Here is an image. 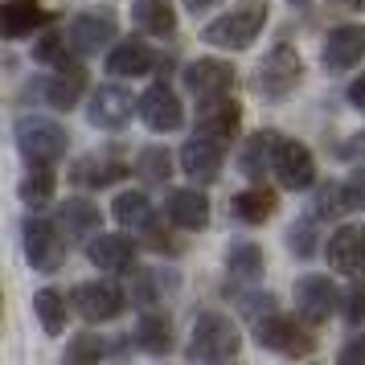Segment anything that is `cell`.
Returning <instances> with one entry per match:
<instances>
[{
	"label": "cell",
	"instance_id": "1",
	"mask_svg": "<svg viewBox=\"0 0 365 365\" xmlns=\"http://www.w3.org/2000/svg\"><path fill=\"white\" fill-rule=\"evenodd\" d=\"M263 25H267V4L263 0H250L242 9H230L226 17L210 21L201 29V37L210 46H217V50H247L250 41L263 34Z\"/></svg>",
	"mask_w": 365,
	"mask_h": 365
},
{
	"label": "cell",
	"instance_id": "2",
	"mask_svg": "<svg viewBox=\"0 0 365 365\" xmlns=\"http://www.w3.org/2000/svg\"><path fill=\"white\" fill-rule=\"evenodd\" d=\"M242 349V336L234 329L226 316L217 312H205L197 316V324H193V336H189V357L193 361H230L234 353Z\"/></svg>",
	"mask_w": 365,
	"mask_h": 365
},
{
	"label": "cell",
	"instance_id": "3",
	"mask_svg": "<svg viewBox=\"0 0 365 365\" xmlns=\"http://www.w3.org/2000/svg\"><path fill=\"white\" fill-rule=\"evenodd\" d=\"M299 78H304V62H299V53L292 50V46H275V50L263 58V66L255 70V83L250 86H255L263 99L279 103L299 86Z\"/></svg>",
	"mask_w": 365,
	"mask_h": 365
},
{
	"label": "cell",
	"instance_id": "4",
	"mask_svg": "<svg viewBox=\"0 0 365 365\" xmlns=\"http://www.w3.org/2000/svg\"><path fill=\"white\" fill-rule=\"evenodd\" d=\"M17 148L29 156V165H50L66 152V132L46 115H21L17 119Z\"/></svg>",
	"mask_w": 365,
	"mask_h": 365
},
{
	"label": "cell",
	"instance_id": "5",
	"mask_svg": "<svg viewBox=\"0 0 365 365\" xmlns=\"http://www.w3.org/2000/svg\"><path fill=\"white\" fill-rule=\"evenodd\" d=\"M255 341L263 349H275V353H287V357H304V353H312L316 349V336L299 320H292V316H267V320H259L255 324Z\"/></svg>",
	"mask_w": 365,
	"mask_h": 365
},
{
	"label": "cell",
	"instance_id": "6",
	"mask_svg": "<svg viewBox=\"0 0 365 365\" xmlns=\"http://www.w3.org/2000/svg\"><path fill=\"white\" fill-rule=\"evenodd\" d=\"M271 173H275V181H279L283 189H308L312 177H316V160L299 140H279V144H275Z\"/></svg>",
	"mask_w": 365,
	"mask_h": 365
},
{
	"label": "cell",
	"instance_id": "7",
	"mask_svg": "<svg viewBox=\"0 0 365 365\" xmlns=\"http://www.w3.org/2000/svg\"><path fill=\"white\" fill-rule=\"evenodd\" d=\"M336 304H341V292H336V283H332L329 275H304V279L296 283V308L308 324L329 320V316L336 312Z\"/></svg>",
	"mask_w": 365,
	"mask_h": 365
},
{
	"label": "cell",
	"instance_id": "8",
	"mask_svg": "<svg viewBox=\"0 0 365 365\" xmlns=\"http://www.w3.org/2000/svg\"><path fill=\"white\" fill-rule=\"evenodd\" d=\"M135 111H140V119L148 123L152 132H177V128H181V119H185L181 99H177L165 83L148 86V91L135 99Z\"/></svg>",
	"mask_w": 365,
	"mask_h": 365
},
{
	"label": "cell",
	"instance_id": "9",
	"mask_svg": "<svg viewBox=\"0 0 365 365\" xmlns=\"http://www.w3.org/2000/svg\"><path fill=\"white\" fill-rule=\"evenodd\" d=\"M123 292H119L115 283H78L74 287V308H78V316L83 320H91V324H99V320H115L119 312H123Z\"/></svg>",
	"mask_w": 365,
	"mask_h": 365
},
{
	"label": "cell",
	"instance_id": "10",
	"mask_svg": "<svg viewBox=\"0 0 365 365\" xmlns=\"http://www.w3.org/2000/svg\"><path fill=\"white\" fill-rule=\"evenodd\" d=\"M25 255L34 271H58L66 259V242L50 222H25Z\"/></svg>",
	"mask_w": 365,
	"mask_h": 365
},
{
	"label": "cell",
	"instance_id": "11",
	"mask_svg": "<svg viewBox=\"0 0 365 365\" xmlns=\"http://www.w3.org/2000/svg\"><path fill=\"white\" fill-rule=\"evenodd\" d=\"M185 86H189L197 99H217V95H230L234 70H230V62L197 58V62H189V66H185Z\"/></svg>",
	"mask_w": 365,
	"mask_h": 365
},
{
	"label": "cell",
	"instance_id": "12",
	"mask_svg": "<svg viewBox=\"0 0 365 365\" xmlns=\"http://www.w3.org/2000/svg\"><path fill=\"white\" fill-rule=\"evenodd\" d=\"M238 119H242V107H238L230 95L205 99V107L197 111V135L226 144V140H234V132H238Z\"/></svg>",
	"mask_w": 365,
	"mask_h": 365
},
{
	"label": "cell",
	"instance_id": "13",
	"mask_svg": "<svg viewBox=\"0 0 365 365\" xmlns=\"http://www.w3.org/2000/svg\"><path fill=\"white\" fill-rule=\"evenodd\" d=\"M320 58H324V66L329 70L357 66V62L365 58V29L361 25H336V29H329Z\"/></svg>",
	"mask_w": 365,
	"mask_h": 365
},
{
	"label": "cell",
	"instance_id": "14",
	"mask_svg": "<svg viewBox=\"0 0 365 365\" xmlns=\"http://www.w3.org/2000/svg\"><path fill=\"white\" fill-rule=\"evenodd\" d=\"M329 267L341 275H361L365 271V226H341L329 238Z\"/></svg>",
	"mask_w": 365,
	"mask_h": 365
},
{
	"label": "cell",
	"instance_id": "15",
	"mask_svg": "<svg viewBox=\"0 0 365 365\" xmlns=\"http://www.w3.org/2000/svg\"><path fill=\"white\" fill-rule=\"evenodd\" d=\"M181 168L189 173V181H197V185L217 181V173H222V144L205 140V135L189 140L181 148Z\"/></svg>",
	"mask_w": 365,
	"mask_h": 365
},
{
	"label": "cell",
	"instance_id": "16",
	"mask_svg": "<svg viewBox=\"0 0 365 365\" xmlns=\"http://www.w3.org/2000/svg\"><path fill=\"white\" fill-rule=\"evenodd\" d=\"M46 21H50V13H46L41 0H4V4H0V25H4V37H9V41L29 37L34 29H41Z\"/></svg>",
	"mask_w": 365,
	"mask_h": 365
},
{
	"label": "cell",
	"instance_id": "17",
	"mask_svg": "<svg viewBox=\"0 0 365 365\" xmlns=\"http://www.w3.org/2000/svg\"><path fill=\"white\" fill-rule=\"evenodd\" d=\"M132 119V95L123 86H99L91 95V123L99 128H123Z\"/></svg>",
	"mask_w": 365,
	"mask_h": 365
},
{
	"label": "cell",
	"instance_id": "18",
	"mask_svg": "<svg viewBox=\"0 0 365 365\" xmlns=\"http://www.w3.org/2000/svg\"><path fill=\"white\" fill-rule=\"evenodd\" d=\"M86 255H91V263L99 267V271H132V259H135V247L123 238V234H103L86 247Z\"/></svg>",
	"mask_w": 365,
	"mask_h": 365
},
{
	"label": "cell",
	"instance_id": "19",
	"mask_svg": "<svg viewBox=\"0 0 365 365\" xmlns=\"http://www.w3.org/2000/svg\"><path fill=\"white\" fill-rule=\"evenodd\" d=\"M168 217L181 230H205L210 226V201L197 189H177V193H168Z\"/></svg>",
	"mask_w": 365,
	"mask_h": 365
},
{
	"label": "cell",
	"instance_id": "20",
	"mask_svg": "<svg viewBox=\"0 0 365 365\" xmlns=\"http://www.w3.org/2000/svg\"><path fill=\"white\" fill-rule=\"evenodd\" d=\"M156 66V53L144 46V41H123L115 50L107 53V70L115 74V78H140V74H148Z\"/></svg>",
	"mask_w": 365,
	"mask_h": 365
},
{
	"label": "cell",
	"instance_id": "21",
	"mask_svg": "<svg viewBox=\"0 0 365 365\" xmlns=\"http://www.w3.org/2000/svg\"><path fill=\"white\" fill-rule=\"evenodd\" d=\"M111 37H115V25H111V17H78L74 25H70V41H74V50H78V53L103 50Z\"/></svg>",
	"mask_w": 365,
	"mask_h": 365
},
{
	"label": "cell",
	"instance_id": "22",
	"mask_svg": "<svg viewBox=\"0 0 365 365\" xmlns=\"http://www.w3.org/2000/svg\"><path fill=\"white\" fill-rule=\"evenodd\" d=\"M361 205V185H324L316 193V217H341Z\"/></svg>",
	"mask_w": 365,
	"mask_h": 365
},
{
	"label": "cell",
	"instance_id": "23",
	"mask_svg": "<svg viewBox=\"0 0 365 365\" xmlns=\"http://www.w3.org/2000/svg\"><path fill=\"white\" fill-rule=\"evenodd\" d=\"M135 21H140V29H148L152 37H173V29H177L173 0H135Z\"/></svg>",
	"mask_w": 365,
	"mask_h": 365
},
{
	"label": "cell",
	"instance_id": "24",
	"mask_svg": "<svg viewBox=\"0 0 365 365\" xmlns=\"http://www.w3.org/2000/svg\"><path fill=\"white\" fill-rule=\"evenodd\" d=\"M74 53H78V50H74L70 34H46L34 46V58L41 62V66H50V70H78Z\"/></svg>",
	"mask_w": 365,
	"mask_h": 365
},
{
	"label": "cell",
	"instance_id": "25",
	"mask_svg": "<svg viewBox=\"0 0 365 365\" xmlns=\"http://www.w3.org/2000/svg\"><path fill=\"white\" fill-rule=\"evenodd\" d=\"M275 144H279V135H275V132L250 135L247 148H242V173L255 177V181H263V173L271 168V160H275Z\"/></svg>",
	"mask_w": 365,
	"mask_h": 365
},
{
	"label": "cell",
	"instance_id": "26",
	"mask_svg": "<svg viewBox=\"0 0 365 365\" xmlns=\"http://www.w3.org/2000/svg\"><path fill=\"white\" fill-rule=\"evenodd\" d=\"M275 205H279V201H275L271 189H247V193H238V197L230 201V210L242 217V222H250V226L267 222V217L275 214Z\"/></svg>",
	"mask_w": 365,
	"mask_h": 365
},
{
	"label": "cell",
	"instance_id": "27",
	"mask_svg": "<svg viewBox=\"0 0 365 365\" xmlns=\"http://www.w3.org/2000/svg\"><path fill=\"white\" fill-rule=\"evenodd\" d=\"M34 308H37V320H41L46 336H62V329H66V296L46 287V292L34 296Z\"/></svg>",
	"mask_w": 365,
	"mask_h": 365
},
{
	"label": "cell",
	"instance_id": "28",
	"mask_svg": "<svg viewBox=\"0 0 365 365\" xmlns=\"http://www.w3.org/2000/svg\"><path fill=\"white\" fill-rule=\"evenodd\" d=\"M111 214H115L119 226L144 230V226H152V201L144 197V193H119L115 205H111Z\"/></svg>",
	"mask_w": 365,
	"mask_h": 365
},
{
	"label": "cell",
	"instance_id": "29",
	"mask_svg": "<svg viewBox=\"0 0 365 365\" xmlns=\"http://www.w3.org/2000/svg\"><path fill=\"white\" fill-rule=\"evenodd\" d=\"M135 341L140 349H148V353H168L173 349V324H168V316H140V324H135Z\"/></svg>",
	"mask_w": 365,
	"mask_h": 365
},
{
	"label": "cell",
	"instance_id": "30",
	"mask_svg": "<svg viewBox=\"0 0 365 365\" xmlns=\"http://www.w3.org/2000/svg\"><path fill=\"white\" fill-rule=\"evenodd\" d=\"M62 230H66V238L99 234V210L91 201H66L62 205Z\"/></svg>",
	"mask_w": 365,
	"mask_h": 365
},
{
	"label": "cell",
	"instance_id": "31",
	"mask_svg": "<svg viewBox=\"0 0 365 365\" xmlns=\"http://www.w3.org/2000/svg\"><path fill=\"white\" fill-rule=\"evenodd\" d=\"M78 95H83V70H58V78L46 83V99L58 111H70L78 103Z\"/></svg>",
	"mask_w": 365,
	"mask_h": 365
},
{
	"label": "cell",
	"instance_id": "32",
	"mask_svg": "<svg viewBox=\"0 0 365 365\" xmlns=\"http://www.w3.org/2000/svg\"><path fill=\"white\" fill-rule=\"evenodd\" d=\"M226 267H230V279L234 283H255L259 275H263V250L250 247V242H242V247L230 250Z\"/></svg>",
	"mask_w": 365,
	"mask_h": 365
},
{
	"label": "cell",
	"instance_id": "33",
	"mask_svg": "<svg viewBox=\"0 0 365 365\" xmlns=\"http://www.w3.org/2000/svg\"><path fill=\"white\" fill-rule=\"evenodd\" d=\"M21 201L25 205H46V201H53V173L46 168V160L21 181Z\"/></svg>",
	"mask_w": 365,
	"mask_h": 365
},
{
	"label": "cell",
	"instance_id": "34",
	"mask_svg": "<svg viewBox=\"0 0 365 365\" xmlns=\"http://www.w3.org/2000/svg\"><path fill=\"white\" fill-rule=\"evenodd\" d=\"M70 177L78 185H111L115 177H123V165H115V160H78Z\"/></svg>",
	"mask_w": 365,
	"mask_h": 365
},
{
	"label": "cell",
	"instance_id": "35",
	"mask_svg": "<svg viewBox=\"0 0 365 365\" xmlns=\"http://www.w3.org/2000/svg\"><path fill=\"white\" fill-rule=\"evenodd\" d=\"M135 173H140V177H148V181H168L173 160H168L165 148H144V152H140V160H135Z\"/></svg>",
	"mask_w": 365,
	"mask_h": 365
},
{
	"label": "cell",
	"instance_id": "36",
	"mask_svg": "<svg viewBox=\"0 0 365 365\" xmlns=\"http://www.w3.org/2000/svg\"><path fill=\"white\" fill-rule=\"evenodd\" d=\"M287 247L296 250V255H312V250H316L312 222H299V226H292V234H287Z\"/></svg>",
	"mask_w": 365,
	"mask_h": 365
},
{
	"label": "cell",
	"instance_id": "37",
	"mask_svg": "<svg viewBox=\"0 0 365 365\" xmlns=\"http://www.w3.org/2000/svg\"><path fill=\"white\" fill-rule=\"evenodd\" d=\"M345 316H349V324H361L365 320V283H357L345 296Z\"/></svg>",
	"mask_w": 365,
	"mask_h": 365
},
{
	"label": "cell",
	"instance_id": "38",
	"mask_svg": "<svg viewBox=\"0 0 365 365\" xmlns=\"http://www.w3.org/2000/svg\"><path fill=\"white\" fill-rule=\"evenodd\" d=\"M70 361H86V357H103V345L99 341H91V336H86V341H74V345H70V353H66Z\"/></svg>",
	"mask_w": 365,
	"mask_h": 365
},
{
	"label": "cell",
	"instance_id": "39",
	"mask_svg": "<svg viewBox=\"0 0 365 365\" xmlns=\"http://www.w3.org/2000/svg\"><path fill=\"white\" fill-rule=\"evenodd\" d=\"M341 361H345V365H353V361H365V336H361V341H349V345L341 349Z\"/></svg>",
	"mask_w": 365,
	"mask_h": 365
},
{
	"label": "cell",
	"instance_id": "40",
	"mask_svg": "<svg viewBox=\"0 0 365 365\" xmlns=\"http://www.w3.org/2000/svg\"><path fill=\"white\" fill-rule=\"evenodd\" d=\"M349 103H353L357 111H365V74H361L353 86H349Z\"/></svg>",
	"mask_w": 365,
	"mask_h": 365
},
{
	"label": "cell",
	"instance_id": "41",
	"mask_svg": "<svg viewBox=\"0 0 365 365\" xmlns=\"http://www.w3.org/2000/svg\"><path fill=\"white\" fill-rule=\"evenodd\" d=\"M189 4V13H205V9H214L217 0H185Z\"/></svg>",
	"mask_w": 365,
	"mask_h": 365
},
{
	"label": "cell",
	"instance_id": "42",
	"mask_svg": "<svg viewBox=\"0 0 365 365\" xmlns=\"http://www.w3.org/2000/svg\"><path fill=\"white\" fill-rule=\"evenodd\" d=\"M341 4H349V9H365V0H341Z\"/></svg>",
	"mask_w": 365,
	"mask_h": 365
},
{
	"label": "cell",
	"instance_id": "43",
	"mask_svg": "<svg viewBox=\"0 0 365 365\" xmlns=\"http://www.w3.org/2000/svg\"><path fill=\"white\" fill-rule=\"evenodd\" d=\"M292 4H296V9H308V4H312V0H292Z\"/></svg>",
	"mask_w": 365,
	"mask_h": 365
}]
</instances>
